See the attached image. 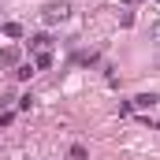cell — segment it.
I'll return each instance as SVG.
<instances>
[{
  "label": "cell",
  "instance_id": "1",
  "mask_svg": "<svg viewBox=\"0 0 160 160\" xmlns=\"http://www.w3.org/2000/svg\"><path fill=\"white\" fill-rule=\"evenodd\" d=\"M63 11H67L63 4H48V8H45V19H48V22H56V19H63Z\"/></svg>",
  "mask_w": 160,
  "mask_h": 160
},
{
  "label": "cell",
  "instance_id": "3",
  "mask_svg": "<svg viewBox=\"0 0 160 160\" xmlns=\"http://www.w3.org/2000/svg\"><path fill=\"white\" fill-rule=\"evenodd\" d=\"M134 104H138V108H149V104H157V97H153V93H149V97H138V101H134Z\"/></svg>",
  "mask_w": 160,
  "mask_h": 160
},
{
  "label": "cell",
  "instance_id": "2",
  "mask_svg": "<svg viewBox=\"0 0 160 160\" xmlns=\"http://www.w3.org/2000/svg\"><path fill=\"white\" fill-rule=\"evenodd\" d=\"M71 160H86V145H71Z\"/></svg>",
  "mask_w": 160,
  "mask_h": 160
}]
</instances>
